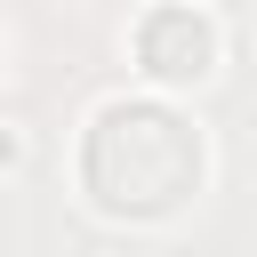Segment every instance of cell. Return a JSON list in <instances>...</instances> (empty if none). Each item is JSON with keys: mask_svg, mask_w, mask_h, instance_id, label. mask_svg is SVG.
Masks as SVG:
<instances>
[{"mask_svg": "<svg viewBox=\"0 0 257 257\" xmlns=\"http://www.w3.org/2000/svg\"><path fill=\"white\" fill-rule=\"evenodd\" d=\"M72 177H80V201L112 225H169L209 193V137L161 88L104 96L80 120Z\"/></svg>", "mask_w": 257, "mask_h": 257, "instance_id": "6da1fadb", "label": "cell"}, {"mask_svg": "<svg viewBox=\"0 0 257 257\" xmlns=\"http://www.w3.org/2000/svg\"><path fill=\"white\" fill-rule=\"evenodd\" d=\"M0 80H8V32H0Z\"/></svg>", "mask_w": 257, "mask_h": 257, "instance_id": "3957f363", "label": "cell"}, {"mask_svg": "<svg viewBox=\"0 0 257 257\" xmlns=\"http://www.w3.org/2000/svg\"><path fill=\"white\" fill-rule=\"evenodd\" d=\"M128 56H137V72H145L161 96H177V88H209V80H217V64H225V32H217L209 8H193V0H161V8L137 16Z\"/></svg>", "mask_w": 257, "mask_h": 257, "instance_id": "7a4b0ae2", "label": "cell"}]
</instances>
